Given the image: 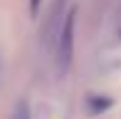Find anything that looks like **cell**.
<instances>
[{
	"label": "cell",
	"mask_w": 121,
	"mask_h": 119,
	"mask_svg": "<svg viewBox=\"0 0 121 119\" xmlns=\"http://www.w3.org/2000/svg\"><path fill=\"white\" fill-rule=\"evenodd\" d=\"M74 20H77V13L69 10L67 18L62 20V27H59V35H57V55H59V69H67L69 60H72V47H74Z\"/></svg>",
	"instance_id": "1"
},
{
	"label": "cell",
	"mask_w": 121,
	"mask_h": 119,
	"mask_svg": "<svg viewBox=\"0 0 121 119\" xmlns=\"http://www.w3.org/2000/svg\"><path fill=\"white\" fill-rule=\"evenodd\" d=\"M62 10H64V0H57L49 13V20H47V27H42V40H45V47H54L57 42V35H59V27H62Z\"/></svg>",
	"instance_id": "2"
},
{
	"label": "cell",
	"mask_w": 121,
	"mask_h": 119,
	"mask_svg": "<svg viewBox=\"0 0 121 119\" xmlns=\"http://www.w3.org/2000/svg\"><path fill=\"white\" fill-rule=\"evenodd\" d=\"M15 119H30V114H27V104H25V102L17 107V114H15Z\"/></svg>",
	"instance_id": "3"
},
{
	"label": "cell",
	"mask_w": 121,
	"mask_h": 119,
	"mask_svg": "<svg viewBox=\"0 0 121 119\" xmlns=\"http://www.w3.org/2000/svg\"><path fill=\"white\" fill-rule=\"evenodd\" d=\"M40 3H42V0H30V10H32V13H37V8H40Z\"/></svg>",
	"instance_id": "4"
}]
</instances>
